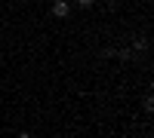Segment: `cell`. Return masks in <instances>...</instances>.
Listing matches in <instances>:
<instances>
[{"label": "cell", "mask_w": 154, "mask_h": 138, "mask_svg": "<svg viewBox=\"0 0 154 138\" xmlns=\"http://www.w3.org/2000/svg\"><path fill=\"white\" fill-rule=\"evenodd\" d=\"M142 110H145V114L154 110V95H151V92H145V98H142Z\"/></svg>", "instance_id": "obj_4"}, {"label": "cell", "mask_w": 154, "mask_h": 138, "mask_svg": "<svg viewBox=\"0 0 154 138\" xmlns=\"http://www.w3.org/2000/svg\"><path fill=\"white\" fill-rule=\"evenodd\" d=\"M130 49H133V55H136V52H145V49H148V37H139V40H133Z\"/></svg>", "instance_id": "obj_2"}, {"label": "cell", "mask_w": 154, "mask_h": 138, "mask_svg": "<svg viewBox=\"0 0 154 138\" xmlns=\"http://www.w3.org/2000/svg\"><path fill=\"white\" fill-rule=\"evenodd\" d=\"M114 58H120V61H130V58H133V49H130V46H120L117 52H114Z\"/></svg>", "instance_id": "obj_3"}, {"label": "cell", "mask_w": 154, "mask_h": 138, "mask_svg": "<svg viewBox=\"0 0 154 138\" xmlns=\"http://www.w3.org/2000/svg\"><path fill=\"white\" fill-rule=\"evenodd\" d=\"M16 138H31V132H19V135H16Z\"/></svg>", "instance_id": "obj_6"}, {"label": "cell", "mask_w": 154, "mask_h": 138, "mask_svg": "<svg viewBox=\"0 0 154 138\" xmlns=\"http://www.w3.org/2000/svg\"><path fill=\"white\" fill-rule=\"evenodd\" d=\"M71 6H77V9H93L96 0H71Z\"/></svg>", "instance_id": "obj_5"}, {"label": "cell", "mask_w": 154, "mask_h": 138, "mask_svg": "<svg viewBox=\"0 0 154 138\" xmlns=\"http://www.w3.org/2000/svg\"><path fill=\"white\" fill-rule=\"evenodd\" d=\"M71 9H74V6H71V0H53V16H56V19L65 22V19L71 16Z\"/></svg>", "instance_id": "obj_1"}]
</instances>
